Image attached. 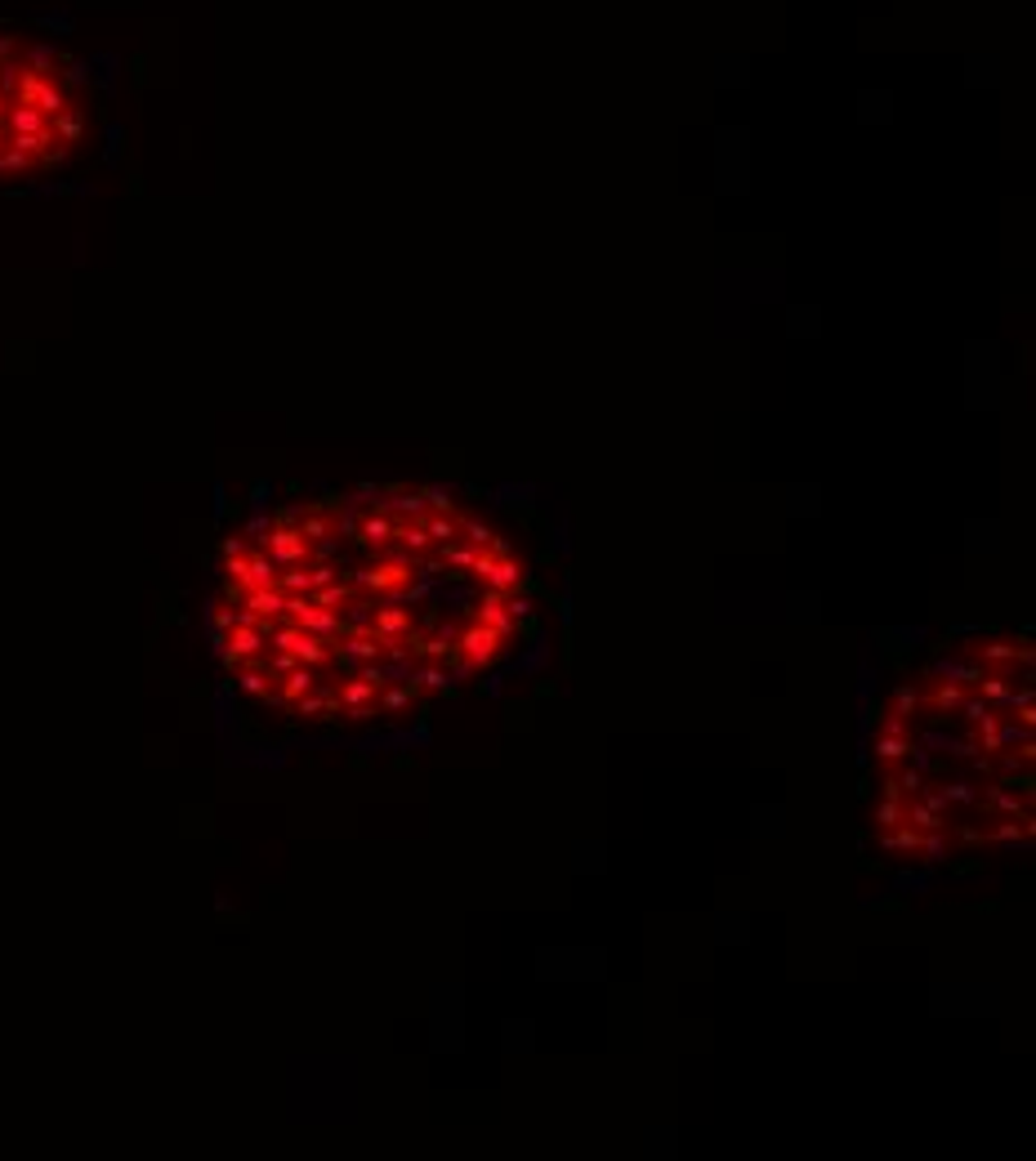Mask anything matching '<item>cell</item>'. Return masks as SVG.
<instances>
[{
  "label": "cell",
  "mask_w": 1036,
  "mask_h": 1161,
  "mask_svg": "<svg viewBox=\"0 0 1036 1161\" xmlns=\"http://www.w3.org/2000/svg\"><path fill=\"white\" fill-rule=\"evenodd\" d=\"M89 139L81 67L32 36L0 32V179L63 166Z\"/></svg>",
  "instance_id": "1"
},
{
  "label": "cell",
  "mask_w": 1036,
  "mask_h": 1161,
  "mask_svg": "<svg viewBox=\"0 0 1036 1161\" xmlns=\"http://www.w3.org/2000/svg\"><path fill=\"white\" fill-rule=\"evenodd\" d=\"M268 536H259V550L273 559L277 567H304V563H318V550H313V541H304V531L295 528V514H273V523H268Z\"/></svg>",
  "instance_id": "2"
},
{
  "label": "cell",
  "mask_w": 1036,
  "mask_h": 1161,
  "mask_svg": "<svg viewBox=\"0 0 1036 1161\" xmlns=\"http://www.w3.org/2000/svg\"><path fill=\"white\" fill-rule=\"evenodd\" d=\"M411 572H416V559L407 554H371V563L353 572V586L366 595H402L411 586Z\"/></svg>",
  "instance_id": "3"
},
{
  "label": "cell",
  "mask_w": 1036,
  "mask_h": 1161,
  "mask_svg": "<svg viewBox=\"0 0 1036 1161\" xmlns=\"http://www.w3.org/2000/svg\"><path fill=\"white\" fill-rule=\"evenodd\" d=\"M268 648H282V653H291L299 666H331L335 662V648L331 639H322V634H309L304 626H295V621H273V631H268Z\"/></svg>",
  "instance_id": "4"
},
{
  "label": "cell",
  "mask_w": 1036,
  "mask_h": 1161,
  "mask_svg": "<svg viewBox=\"0 0 1036 1161\" xmlns=\"http://www.w3.org/2000/svg\"><path fill=\"white\" fill-rule=\"evenodd\" d=\"M960 657H970L979 670H1010V666H1032L1036 662V653H1032V643L1027 639H1010V634H983V639H974V643H965V653Z\"/></svg>",
  "instance_id": "5"
},
{
  "label": "cell",
  "mask_w": 1036,
  "mask_h": 1161,
  "mask_svg": "<svg viewBox=\"0 0 1036 1161\" xmlns=\"http://www.w3.org/2000/svg\"><path fill=\"white\" fill-rule=\"evenodd\" d=\"M505 643L509 639H501L492 626L469 617V626L456 631V662H461L465 670H492V666L505 657Z\"/></svg>",
  "instance_id": "6"
},
{
  "label": "cell",
  "mask_w": 1036,
  "mask_h": 1161,
  "mask_svg": "<svg viewBox=\"0 0 1036 1161\" xmlns=\"http://www.w3.org/2000/svg\"><path fill=\"white\" fill-rule=\"evenodd\" d=\"M349 541H358L366 554H389L394 550V531H397V514L389 509V500H375L366 514L358 519H344Z\"/></svg>",
  "instance_id": "7"
},
{
  "label": "cell",
  "mask_w": 1036,
  "mask_h": 1161,
  "mask_svg": "<svg viewBox=\"0 0 1036 1161\" xmlns=\"http://www.w3.org/2000/svg\"><path fill=\"white\" fill-rule=\"evenodd\" d=\"M287 621H295V626H304L309 634H322V639H340L344 631H349V621L340 617V612L331 608H318L309 595H287V612H282Z\"/></svg>",
  "instance_id": "8"
},
{
  "label": "cell",
  "mask_w": 1036,
  "mask_h": 1161,
  "mask_svg": "<svg viewBox=\"0 0 1036 1161\" xmlns=\"http://www.w3.org/2000/svg\"><path fill=\"white\" fill-rule=\"evenodd\" d=\"M220 643H224V666L228 670H237L242 662H259L268 653V639L255 621H232L228 631L220 634Z\"/></svg>",
  "instance_id": "9"
},
{
  "label": "cell",
  "mask_w": 1036,
  "mask_h": 1161,
  "mask_svg": "<svg viewBox=\"0 0 1036 1161\" xmlns=\"http://www.w3.org/2000/svg\"><path fill=\"white\" fill-rule=\"evenodd\" d=\"M974 808H983L987 818H1027V813H1032V800H1027L1023 791H1015L1005 777H992V782L979 791Z\"/></svg>",
  "instance_id": "10"
},
{
  "label": "cell",
  "mask_w": 1036,
  "mask_h": 1161,
  "mask_svg": "<svg viewBox=\"0 0 1036 1161\" xmlns=\"http://www.w3.org/2000/svg\"><path fill=\"white\" fill-rule=\"evenodd\" d=\"M407 657H416V662H438V666H447V662H456V631L452 626H442V631H411L407 639Z\"/></svg>",
  "instance_id": "11"
},
{
  "label": "cell",
  "mask_w": 1036,
  "mask_h": 1161,
  "mask_svg": "<svg viewBox=\"0 0 1036 1161\" xmlns=\"http://www.w3.org/2000/svg\"><path fill=\"white\" fill-rule=\"evenodd\" d=\"M965 697H970V688L965 684H956V679H948V675H934L925 688H920V710H934L938 719L956 715Z\"/></svg>",
  "instance_id": "12"
},
{
  "label": "cell",
  "mask_w": 1036,
  "mask_h": 1161,
  "mask_svg": "<svg viewBox=\"0 0 1036 1161\" xmlns=\"http://www.w3.org/2000/svg\"><path fill=\"white\" fill-rule=\"evenodd\" d=\"M474 621L492 626L501 639H514L518 634V621H514V612H509V595H501V590H483V598H478V608H474Z\"/></svg>",
  "instance_id": "13"
},
{
  "label": "cell",
  "mask_w": 1036,
  "mask_h": 1161,
  "mask_svg": "<svg viewBox=\"0 0 1036 1161\" xmlns=\"http://www.w3.org/2000/svg\"><path fill=\"white\" fill-rule=\"evenodd\" d=\"M237 688H242L246 697H255V701H268V706H277V675L268 670L264 662H242L237 670Z\"/></svg>",
  "instance_id": "14"
},
{
  "label": "cell",
  "mask_w": 1036,
  "mask_h": 1161,
  "mask_svg": "<svg viewBox=\"0 0 1036 1161\" xmlns=\"http://www.w3.org/2000/svg\"><path fill=\"white\" fill-rule=\"evenodd\" d=\"M375 693H380V688H371L366 679H358V675L344 679V684H335L340 710H344L349 719H371V715H380V710H375Z\"/></svg>",
  "instance_id": "15"
},
{
  "label": "cell",
  "mask_w": 1036,
  "mask_h": 1161,
  "mask_svg": "<svg viewBox=\"0 0 1036 1161\" xmlns=\"http://www.w3.org/2000/svg\"><path fill=\"white\" fill-rule=\"evenodd\" d=\"M1001 719H1005V710H987L983 719H974L970 724V737H965V751H974V755H996L1005 746L1001 741Z\"/></svg>",
  "instance_id": "16"
},
{
  "label": "cell",
  "mask_w": 1036,
  "mask_h": 1161,
  "mask_svg": "<svg viewBox=\"0 0 1036 1161\" xmlns=\"http://www.w3.org/2000/svg\"><path fill=\"white\" fill-rule=\"evenodd\" d=\"M394 550H402L407 559H430L438 545L430 541V531H425V523L420 519H397V531H394Z\"/></svg>",
  "instance_id": "17"
},
{
  "label": "cell",
  "mask_w": 1036,
  "mask_h": 1161,
  "mask_svg": "<svg viewBox=\"0 0 1036 1161\" xmlns=\"http://www.w3.org/2000/svg\"><path fill=\"white\" fill-rule=\"evenodd\" d=\"M1032 813L1027 818H992V827H983V844H1032Z\"/></svg>",
  "instance_id": "18"
},
{
  "label": "cell",
  "mask_w": 1036,
  "mask_h": 1161,
  "mask_svg": "<svg viewBox=\"0 0 1036 1161\" xmlns=\"http://www.w3.org/2000/svg\"><path fill=\"white\" fill-rule=\"evenodd\" d=\"M371 631L385 643H402L411 631H416V621H411L407 608H371Z\"/></svg>",
  "instance_id": "19"
},
{
  "label": "cell",
  "mask_w": 1036,
  "mask_h": 1161,
  "mask_svg": "<svg viewBox=\"0 0 1036 1161\" xmlns=\"http://www.w3.org/2000/svg\"><path fill=\"white\" fill-rule=\"evenodd\" d=\"M295 528L304 531V541L322 545V541H331L335 531H340V523H335V514L327 505H309L304 514H295Z\"/></svg>",
  "instance_id": "20"
},
{
  "label": "cell",
  "mask_w": 1036,
  "mask_h": 1161,
  "mask_svg": "<svg viewBox=\"0 0 1036 1161\" xmlns=\"http://www.w3.org/2000/svg\"><path fill=\"white\" fill-rule=\"evenodd\" d=\"M483 590H501V595H523V590H528V576H523V563H518L514 554H505V559H497V567L487 572Z\"/></svg>",
  "instance_id": "21"
},
{
  "label": "cell",
  "mask_w": 1036,
  "mask_h": 1161,
  "mask_svg": "<svg viewBox=\"0 0 1036 1161\" xmlns=\"http://www.w3.org/2000/svg\"><path fill=\"white\" fill-rule=\"evenodd\" d=\"M876 760L884 764V768H898L903 760H912V751H915V737L912 733H876Z\"/></svg>",
  "instance_id": "22"
},
{
  "label": "cell",
  "mask_w": 1036,
  "mask_h": 1161,
  "mask_svg": "<svg viewBox=\"0 0 1036 1161\" xmlns=\"http://www.w3.org/2000/svg\"><path fill=\"white\" fill-rule=\"evenodd\" d=\"M246 612H255L259 621H282V612H287V595L277 586H264V590H246L242 595Z\"/></svg>",
  "instance_id": "23"
},
{
  "label": "cell",
  "mask_w": 1036,
  "mask_h": 1161,
  "mask_svg": "<svg viewBox=\"0 0 1036 1161\" xmlns=\"http://www.w3.org/2000/svg\"><path fill=\"white\" fill-rule=\"evenodd\" d=\"M318 688V670L313 666H295V670H287V675L277 679V706H291V701H299L304 693H313Z\"/></svg>",
  "instance_id": "24"
},
{
  "label": "cell",
  "mask_w": 1036,
  "mask_h": 1161,
  "mask_svg": "<svg viewBox=\"0 0 1036 1161\" xmlns=\"http://www.w3.org/2000/svg\"><path fill=\"white\" fill-rule=\"evenodd\" d=\"M309 598L318 603V608H331V612H340V608H353L358 603V586L353 581H340L335 576L331 586H318V590H309Z\"/></svg>",
  "instance_id": "25"
},
{
  "label": "cell",
  "mask_w": 1036,
  "mask_h": 1161,
  "mask_svg": "<svg viewBox=\"0 0 1036 1161\" xmlns=\"http://www.w3.org/2000/svg\"><path fill=\"white\" fill-rule=\"evenodd\" d=\"M903 822H907V827H915V831H938V827H948L951 818L934 813V808H929L920 796H907L903 800Z\"/></svg>",
  "instance_id": "26"
},
{
  "label": "cell",
  "mask_w": 1036,
  "mask_h": 1161,
  "mask_svg": "<svg viewBox=\"0 0 1036 1161\" xmlns=\"http://www.w3.org/2000/svg\"><path fill=\"white\" fill-rule=\"evenodd\" d=\"M420 697L411 693V684H385L380 693H375V710L380 715H402V710H411Z\"/></svg>",
  "instance_id": "27"
},
{
  "label": "cell",
  "mask_w": 1036,
  "mask_h": 1161,
  "mask_svg": "<svg viewBox=\"0 0 1036 1161\" xmlns=\"http://www.w3.org/2000/svg\"><path fill=\"white\" fill-rule=\"evenodd\" d=\"M420 523H425V531H430V541H433V545H452V541H461V509H456V514H433V509H430V514H425Z\"/></svg>",
  "instance_id": "28"
},
{
  "label": "cell",
  "mask_w": 1036,
  "mask_h": 1161,
  "mask_svg": "<svg viewBox=\"0 0 1036 1161\" xmlns=\"http://www.w3.org/2000/svg\"><path fill=\"white\" fill-rule=\"evenodd\" d=\"M411 684V693H447V666H438V662H420V670L416 675L407 679Z\"/></svg>",
  "instance_id": "29"
},
{
  "label": "cell",
  "mask_w": 1036,
  "mask_h": 1161,
  "mask_svg": "<svg viewBox=\"0 0 1036 1161\" xmlns=\"http://www.w3.org/2000/svg\"><path fill=\"white\" fill-rule=\"evenodd\" d=\"M938 791H943V800H948V808H970L974 800H979V791H974V782H965V777H951V782H938Z\"/></svg>",
  "instance_id": "30"
},
{
  "label": "cell",
  "mask_w": 1036,
  "mask_h": 1161,
  "mask_svg": "<svg viewBox=\"0 0 1036 1161\" xmlns=\"http://www.w3.org/2000/svg\"><path fill=\"white\" fill-rule=\"evenodd\" d=\"M903 800H907V796H884L881 804H876V813H871V822H876L881 831L898 827V822H903Z\"/></svg>",
  "instance_id": "31"
},
{
  "label": "cell",
  "mask_w": 1036,
  "mask_h": 1161,
  "mask_svg": "<svg viewBox=\"0 0 1036 1161\" xmlns=\"http://www.w3.org/2000/svg\"><path fill=\"white\" fill-rule=\"evenodd\" d=\"M492 536H497V531L487 528L483 519H469V514H461V541H469L474 550H487V545H492Z\"/></svg>",
  "instance_id": "32"
},
{
  "label": "cell",
  "mask_w": 1036,
  "mask_h": 1161,
  "mask_svg": "<svg viewBox=\"0 0 1036 1161\" xmlns=\"http://www.w3.org/2000/svg\"><path fill=\"white\" fill-rule=\"evenodd\" d=\"M893 777L903 786V796H920V791H925V773L912 768V760H903V768H893Z\"/></svg>",
  "instance_id": "33"
},
{
  "label": "cell",
  "mask_w": 1036,
  "mask_h": 1161,
  "mask_svg": "<svg viewBox=\"0 0 1036 1161\" xmlns=\"http://www.w3.org/2000/svg\"><path fill=\"white\" fill-rule=\"evenodd\" d=\"M889 710H893V715H903V719L915 715V710H920V688H898V693H893V701H889Z\"/></svg>",
  "instance_id": "34"
},
{
  "label": "cell",
  "mask_w": 1036,
  "mask_h": 1161,
  "mask_svg": "<svg viewBox=\"0 0 1036 1161\" xmlns=\"http://www.w3.org/2000/svg\"><path fill=\"white\" fill-rule=\"evenodd\" d=\"M420 492H425V500H430L433 514H456V509H461L452 492H442V487H420Z\"/></svg>",
  "instance_id": "35"
},
{
  "label": "cell",
  "mask_w": 1036,
  "mask_h": 1161,
  "mask_svg": "<svg viewBox=\"0 0 1036 1161\" xmlns=\"http://www.w3.org/2000/svg\"><path fill=\"white\" fill-rule=\"evenodd\" d=\"M232 621H237V612H228V608H215V631H220V634L228 631Z\"/></svg>",
  "instance_id": "36"
},
{
  "label": "cell",
  "mask_w": 1036,
  "mask_h": 1161,
  "mask_svg": "<svg viewBox=\"0 0 1036 1161\" xmlns=\"http://www.w3.org/2000/svg\"><path fill=\"white\" fill-rule=\"evenodd\" d=\"M242 550H251L242 536H228V541H224V554H242Z\"/></svg>",
  "instance_id": "37"
}]
</instances>
